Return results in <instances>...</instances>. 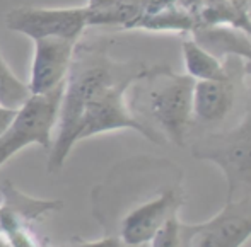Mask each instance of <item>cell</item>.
Returning a JSON list of instances; mask_svg holds the SVG:
<instances>
[{"label":"cell","mask_w":251,"mask_h":247,"mask_svg":"<svg viewBox=\"0 0 251 247\" xmlns=\"http://www.w3.org/2000/svg\"><path fill=\"white\" fill-rule=\"evenodd\" d=\"M195 80L169 67H147L130 86L126 102L151 133L154 143L185 147L193 130L192 96Z\"/></svg>","instance_id":"6da1fadb"},{"label":"cell","mask_w":251,"mask_h":247,"mask_svg":"<svg viewBox=\"0 0 251 247\" xmlns=\"http://www.w3.org/2000/svg\"><path fill=\"white\" fill-rule=\"evenodd\" d=\"M185 201L183 172L171 162L159 160L144 196L135 198L120 220V241L130 247L147 246L159 228L178 215Z\"/></svg>","instance_id":"7a4b0ae2"},{"label":"cell","mask_w":251,"mask_h":247,"mask_svg":"<svg viewBox=\"0 0 251 247\" xmlns=\"http://www.w3.org/2000/svg\"><path fill=\"white\" fill-rule=\"evenodd\" d=\"M192 155L197 160L212 162L224 172L226 200L251 195V87L245 92L239 121L199 135L192 143Z\"/></svg>","instance_id":"3957f363"},{"label":"cell","mask_w":251,"mask_h":247,"mask_svg":"<svg viewBox=\"0 0 251 247\" xmlns=\"http://www.w3.org/2000/svg\"><path fill=\"white\" fill-rule=\"evenodd\" d=\"M62 92L63 87L41 96L31 94L16 109L12 121L0 133V167L29 145H40L50 150Z\"/></svg>","instance_id":"277c9868"},{"label":"cell","mask_w":251,"mask_h":247,"mask_svg":"<svg viewBox=\"0 0 251 247\" xmlns=\"http://www.w3.org/2000/svg\"><path fill=\"white\" fill-rule=\"evenodd\" d=\"M9 31L36 41L41 38H67L82 40L89 26V12L86 5L79 7H34L21 5L5 16Z\"/></svg>","instance_id":"5b68a950"},{"label":"cell","mask_w":251,"mask_h":247,"mask_svg":"<svg viewBox=\"0 0 251 247\" xmlns=\"http://www.w3.org/2000/svg\"><path fill=\"white\" fill-rule=\"evenodd\" d=\"M186 247H241L251 237V195L226 200L215 217L183 224Z\"/></svg>","instance_id":"8992f818"},{"label":"cell","mask_w":251,"mask_h":247,"mask_svg":"<svg viewBox=\"0 0 251 247\" xmlns=\"http://www.w3.org/2000/svg\"><path fill=\"white\" fill-rule=\"evenodd\" d=\"M229 60H231L232 70L227 79L195 80L193 84V128L203 126L205 132L221 128L234 109L239 79H245V75L241 72V62L238 58Z\"/></svg>","instance_id":"52a82bcc"},{"label":"cell","mask_w":251,"mask_h":247,"mask_svg":"<svg viewBox=\"0 0 251 247\" xmlns=\"http://www.w3.org/2000/svg\"><path fill=\"white\" fill-rule=\"evenodd\" d=\"M34 53L27 82L29 94L41 96L63 87L79 41L67 38H41L33 41Z\"/></svg>","instance_id":"ba28073f"},{"label":"cell","mask_w":251,"mask_h":247,"mask_svg":"<svg viewBox=\"0 0 251 247\" xmlns=\"http://www.w3.org/2000/svg\"><path fill=\"white\" fill-rule=\"evenodd\" d=\"M195 16L185 0H144L132 29L192 33Z\"/></svg>","instance_id":"9c48e42d"},{"label":"cell","mask_w":251,"mask_h":247,"mask_svg":"<svg viewBox=\"0 0 251 247\" xmlns=\"http://www.w3.org/2000/svg\"><path fill=\"white\" fill-rule=\"evenodd\" d=\"M185 73L193 80H222L231 75V60H221L208 49L197 43L193 38L185 40L181 45Z\"/></svg>","instance_id":"30bf717a"},{"label":"cell","mask_w":251,"mask_h":247,"mask_svg":"<svg viewBox=\"0 0 251 247\" xmlns=\"http://www.w3.org/2000/svg\"><path fill=\"white\" fill-rule=\"evenodd\" d=\"M144 0H87L91 27L132 29Z\"/></svg>","instance_id":"8fae6325"},{"label":"cell","mask_w":251,"mask_h":247,"mask_svg":"<svg viewBox=\"0 0 251 247\" xmlns=\"http://www.w3.org/2000/svg\"><path fill=\"white\" fill-rule=\"evenodd\" d=\"M29 96L27 84H24L12 72L9 63L0 53V104L10 109H17Z\"/></svg>","instance_id":"7c38bea8"},{"label":"cell","mask_w":251,"mask_h":247,"mask_svg":"<svg viewBox=\"0 0 251 247\" xmlns=\"http://www.w3.org/2000/svg\"><path fill=\"white\" fill-rule=\"evenodd\" d=\"M151 247H186L183 237V222L179 217L169 218L149 242Z\"/></svg>","instance_id":"4fadbf2b"},{"label":"cell","mask_w":251,"mask_h":247,"mask_svg":"<svg viewBox=\"0 0 251 247\" xmlns=\"http://www.w3.org/2000/svg\"><path fill=\"white\" fill-rule=\"evenodd\" d=\"M238 60L241 62V72L245 77H251V40L243 46Z\"/></svg>","instance_id":"5bb4252c"},{"label":"cell","mask_w":251,"mask_h":247,"mask_svg":"<svg viewBox=\"0 0 251 247\" xmlns=\"http://www.w3.org/2000/svg\"><path fill=\"white\" fill-rule=\"evenodd\" d=\"M14 114H16V109H10V108H5L3 104H0V133L7 128L10 121H12Z\"/></svg>","instance_id":"9a60e30c"},{"label":"cell","mask_w":251,"mask_h":247,"mask_svg":"<svg viewBox=\"0 0 251 247\" xmlns=\"http://www.w3.org/2000/svg\"><path fill=\"white\" fill-rule=\"evenodd\" d=\"M248 12H250V19H251V0H248Z\"/></svg>","instance_id":"2e32d148"}]
</instances>
